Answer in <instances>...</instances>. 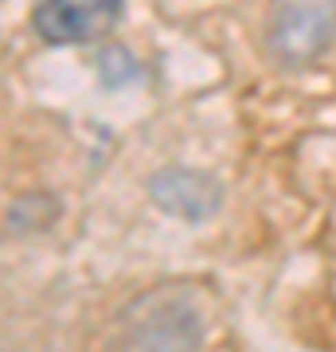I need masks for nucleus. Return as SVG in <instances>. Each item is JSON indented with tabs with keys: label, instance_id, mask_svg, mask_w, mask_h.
I'll list each match as a JSON object with an SVG mask.
<instances>
[{
	"label": "nucleus",
	"instance_id": "f257e3e1",
	"mask_svg": "<svg viewBox=\"0 0 336 352\" xmlns=\"http://www.w3.org/2000/svg\"><path fill=\"white\" fill-rule=\"evenodd\" d=\"M336 39V0H270L266 43L286 67L317 63Z\"/></svg>",
	"mask_w": 336,
	"mask_h": 352
},
{
	"label": "nucleus",
	"instance_id": "7ed1b4c3",
	"mask_svg": "<svg viewBox=\"0 0 336 352\" xmlns=\"http://www.w3.org/2000/svg\"><path fill=\"white\" fill-rule=\"evenodd\" d=\"M149 192L168 215H180V219H192V223L215 215V208L223 200L219 184L208 173H196V168H164V173L153 176Z\"/></svg>",
	"mask_w": 336,
	"mask_h": 352
},
{
	"label": "nucleus",
	"instance_id": "f03ea898",
	"mask_svg": "<svg viewBox=\"0 0 336 352\" xmlns=\"http://www.w3.org/2000/svg\"><path fill=\"white\" fill-rule=\"evenodd\" d=\"M122 0H39L32 24L47 43H90L117 24Z\"/></svg>",
	"mask_w": 336,
	"mask_h": 352
}]
</instances>
